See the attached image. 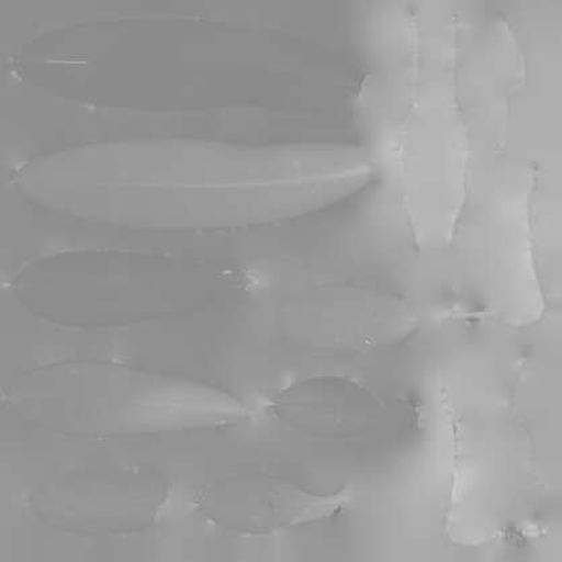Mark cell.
Here are the masks:
<instances>
[{"label": "cell", "instance_id": "2", "mask_svg": "<svg viewBox=\"0 0 562 562\" xmlns=\"http://www.w3.org/2000/svg\"><path fill=\"white\" fill-rule=\"evenodd\" d=\"M4 404L35 427L89 440L211 432L248 417L223 387L108 360L41 364L5 389Z\"/></svg>", "mask_w": 562, "mask_h": 562}, {"label": "cell", "instance_id": "1", "mask_svg": "<svg viewBox=\"0 0 562 562\" xmlns=\"http://www.w3.org/2000/svg\"><path fill=\"white\" fill-rule=\"evenodd\" d=\"M373 176L363 149L330 143L128 140L42 155L16 172V187L41 206L89 223L229 231L322 211Z\"/></svg>", "mask_w": 562, "mask_h": 562}, {"label": "cell", "instance_id": "5", "mask_svg": "<svg viewBox=\"0 0 562 562\" xmlns=\"http://www.w3.org/2000/svg\"><path fill=\"white\" fill-rule=\"evenodd\" d=\"M346 494H322L278 475L237 474L200 490L195 510L228 533L266 536L325 521L344 509Z\"/></svg>", "mask_w": 562, "mask_h": 562}, {"label": "cell", "instance_id": "3", "mask_svg": "<svg viewBox=\"0 0 562 562\" xmlns=\"http://www.w3.org/2000/svg\"><path fill=\"white\" fill-rule=\"evenodd\" d=\"M169 496L158 472L136 469L67 472L40 484L29 506L42 525L82 537L139 533L153 526Z\"/></svg>", "mask_w": 562, "mask_h": 562}, {"label": "cell", "instance_id": "4", "mask_svg": "<svg viewBox=\"0 0 562 562\" xmlns=\"http://www.w3.org/2000/svg\"><path fill=\"white\" fill-rule=\"evenodd\" d=\"M279 326L304 348L360 352L402 342L416 330L417 318L408 304L386 292L331 285L286 299Z\"/></svg>", "mask_w": 562, "mask_h": 562}, {"label": "cell", "instance_id": "6", "mask_svg": "<svg viewBox=\"0 0 562 562\" xmlns=\"http://www.w3.org/2000/svg\"><path fill=\"white\" fill-rule=\"evenodd\" d=\"M274 414L296 428L323 435H361L387 420L384 400L344 379H313L280 393Z\"/></svg>", "mask_w": 562, "mask_h": 562}]
</instances>
